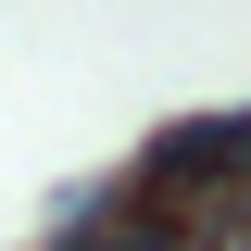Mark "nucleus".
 <instances>
[{
    "label": "nucleus",
    "mask_w": 251,
    "mask_h": 251,
    "mask_svg": "<svg viewBox=\"0 0 251 251\" xmlns=\"http://www.w3.org/2000/svg\"><path fill=\"white\" fill-rule=\"evenodd\" d=\"M38 251H201V226H188L176 201H113L100 226H75V239H38Z\"/></svg>",
    "instance_id": "1"
},
{
    "label": "nucleus",
    "mask_w": 251,
    "mask_h": 251,
    "mask_svg": "<svg viewBox=\"0 0 251 251\" xmlns=\"http://www.w3.org/2000/svg\"><path fill=\"white\" fill-rule=\"evenodd\" d=\"M188 226H201V251H251V188H226L214 214H188Z\"/></svg>",
    "instance_id": "2"
}]
</instances>
